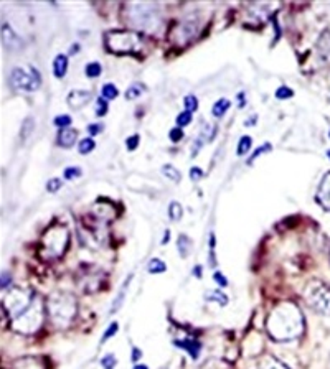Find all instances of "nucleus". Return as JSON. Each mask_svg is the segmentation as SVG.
Returning <instances> with one entry per match:
<instances>
[{
  "label": "nucleus",
  "instance_id": "nucleus-34",
  "mask_svg": "<svg viewBox=\"0 0 330 369\" xmlns=\"http://www.w3.org/2000/svg\"><path fill=\"white\" fill-rule=\"evenodd\" d=\"M192 119H193L192 112H188V111H183V112H180L178 116H177V126H178V127H185V126H188V124L192 122Z\"/></svg>",
  "mask_w": 330,
  "mask_h": 369
},
{
  "label": "nucleus",
  "instance_id": "nucleus-7",
  "mask_svg": "<svg viewBox=\"0 0 330 369\" xmlns=\"http://www.w3.org/2000/svg\"><path fill=\"white\" fill-rule=\"evenodd\" d=\"M8 84L15 91L33 93L42 84V76L33 66H15L8 74Z\"/></svg>",
  "mask_w": 330,
  "mask_h": 369
},
{
  "label": "nucleus",
  "instance_id": "nucleus-25",
  "mask_svg": "<svg viewBox=\"0 0 330 369\" xmlns=\"http://www.w3.org/2000/svg\"><path fill=\"white\" fill-rule=\"evenodd\" d=\"M169 216H170V219H172V221H180V219H182V216H183V208H182V204H180L178 201H172V203H170V206H169Z\"/></svg>",
  "mask_w": 330,
  "mask_h": 369
},
{
  "label": "nucleus",
  "instance_id": "nucleus-51",
  "mask_svg": "<svg viewBox=\"0 0 330 369\" xmlns=\"http://www.w3.org/2000/svg\"><path fill=\"white\" fill-rule=\"evenodd\" d=\"M169 236H170V231H165L164 239H162V244H167V242H169Z\"/></svg>",
  "mask_w": 330,
  "mask_h": 369
},
{
  "label": "nucleus",
  "instance_id": "nucleus-49",
  "mask_svg": "<svg viewBox=\"0 0 330 369\" xmlns=\"http://www.w3.org/2000/svg\"><path fill=\"white\" fill-rule=\"evenodd\" d=\"M238 99H239V107H243L244 104H246V94L239 93V94H238Z\"/></svg>",
  "mask_w": 330,
  "mask_h": 369
},
{
  "label": "nucleus",
  "instance_id": "nucleus-5",
  "mask_svg": "<svg viewBox=\"0 0 330 369\" xmlns=\"http://www.w3.org/2000/svg\"><path fill=\"white\" fill-rule=\"evenodd\" d=\"M104 43L111 53L126 54L136 53L141 49L142 38L134 30H111L104 35Z\"/></svg>",
  "mask_w": 330,
  "mask_h": 369
},
{
  "label": "nucleus",
  "instance_id": "nucleus-45",
  "mask_svg": "<svg viewBox=\"0 0 330 369\" xmlns=\"http://www.w3.org/2000/svg\"><path fill=\"white\" fill-rule=\"evenodd\" d=\"M213 281L217 282L220 287H227V286H228V281H227V277H224L222 272H215V274H213Z\"/></svg>",
  "mask_w": 330,
  "mask_h": 369
},
{
  "label": "nucleus",
  "instance_id": "nucleus-17",
  "mask_svg": "<svg viewBox=\"0 0 330 369\" xmlns=\"http://www.w3.org/2000/svg\"><path fill=\"white\" fill-rule=\"evenodd\" d=\"M258 369H289L283 361H279L278 358H274L271 355H266L263 358H259L258 361Z\"/></svg>",
  "mask_w": 330,
  "mask_h": 369
},
{
  "label": "nucleus",
  "instance_id": "nucleus-1",
  "mask_svg": "<svg viewBox=\"0 0 330 369\" xmlns=\"http://www.w3.org/2000/svg\"><path fill=\"white\" fill-rule=\"evenodd\" d=\"M306 330L304 315L296 303L281 302L273 308L266 320V332L274 341L297 340Z\"/></svg>",
  "mask_w": 330,
  "mask_h": 369
},
{
  "label": "nucleus",
  "instance_id": "nucleus-48",
  "mask_svg": "<svg viewBox=\"0 0 330 369\" xmlns=\"http://www.w3.org/2000/svg\"><path fill=\"white\" fill-rule=\"evenodd\" d=\"M141 356H142V351L139 350V348H132V361L137 363L141 360Z\"/></svg>",
  "mask_w": 330,
  "mask_h": 369
},
{
  "label": "nucleus",
  "instance_id": "nucleus-38",
  "mask_svg": "<svg viewBox=\"0 0 330 369\" xmlns=\"http://www.w3.org/2000/svg\"><path fill=\"white\" fill-rule=\"evenodd\" d=\"M139 142H141V137H139V134H134V136L126 139V147L129 151H136L139 147Z\"/></svg>",
  "mask_w": 330,
  "mask_h": 369
},
{
  "label": "nucleus",
  "instance_id": "nucleus-4",
  "mask_svg": "<svg viewBox=\"0 0 330 369\" xmlns=\"http://www.w3.org/2000/svg\"><path fill=\"white\" fill-rule=\"evenodd\" d=\"M45 313H47V305H43L42 298L35 297L32 305L10 322V328L20 333V335H33V333H37L42 328Z\"/></svg>",
  "mask_w": 330,
  "mask_h": 369
},
{
  "label": "nucleus",
  "instance_id": "nucleus-14",
  "mask_svg": "<svg viewBox=\"0 0 330 369\" xmlns=\"http://www.w3.org/2000/svg\"><path fill=\"white\" fill-rule=\"evenodd\" d=\"M175 346L177 348H182L188 353L190 356H192V360H197L200 356V351H202V345H200V341L193 340V338H185V340H177L175 341Z\"/></svg>",
  "mask_w": 330,
  "mask_h": 369
},
{
  "label": "nucleus",
  "instance_id": "nucleus-13",
  "mask_svg": "<svg viewBox=\"0 0 330 369\" xmlns=\"http://www.w3.org/2000/svg\"><path fill=\"white\" fill-rule=\"evenodd\" d=\"M316 198H317V201H319V204H321V206H324L326 209H330V172L322 178L321 187H319V189H317Z\"/></svg>",
  "mask_w": 330,
  "mask_h": 369
},
{
  "label": "nucleus",
  "instance_id": "nucleus-15",
  "mask_svg": "<svg viewBox=\"0 0 330 369\" xmlns=\"http://www.w3.org/2000/svg\"><path fill=\"white\" fill-rule=\"evenodd\" d=\"M2 40H4V47L7 49H18L20 48V38L17 37V33L10 28L8 23L2 25Z\"/></svg>",
  "mask_w": 330,
  "mask_h": 369
},
{
  "label": "nucleus",
  "instance_id": "nucleus-44",
  "mask_svg": "<svg viewBox=\"0 0 330 369\" xmlns=\"http://www.w3.org/2000/svg\"><path fill=\"white\" fill-rule=\"evenodd\" d=\"M203 177H205V173H203L202 168H198V167H193V168H190V178H192L193 182H198V180H202Z\"/></svg>",
  "mask_w": 330,
  "mask_h": 369
},
{
  "label": "nucleus",
  "instance_id": "nucleus-30",
  "mask_svg": "<svg viewBox=\"0 0 330 369\" xmlns=\"http://www.w3.org/2000/svg\"><path fill=\"white\" fill-rule=\"evenodd\" d=\"M101 94H103L101 98H104V99H106V101H108V99H116L119 91H118V88L114 86V84L108 83V84H104V86H103Z\"/></svg>",
  "mask_w": 330,
  "mask_h": 369
},
{
  "label": "nucleus",
  "instance_id": "nucleus-9",
  "mask_svg": "<svg viewBox=\"0 0 330 369\" xmlns=\"http://www.w3.org/2000/svg\"><path fill=\"white\" fill-rule=\"evenodd\" d=\"M35 297L37 295H35L33 292L23 291V288H13V291H8L7 295H5L2 308L13 320V318H17L20 313H23L30 305H32Z\"/></svg>",
  "mask_w": 330,
  "mask_h": 369
},
{
  "label": "nucleus",
  "instance_id": "nucleus-43",
  "mask_svg": "<svg viewBox=\"0 0 330 369\" xmlns=\"http://www.w3.org/2000/svg\"><path fill=\"white\" fill-rule=\"evenodd\" d=\"M182 139H183L182 127H175L170 131V141L172 142H178V141H182Z\"/></svg>",
  "mask_w": 330,
  "mask_h": 369
},
{
  "label": "nucleus",
  "instance_id": "nucleus-2",
  "mask_svg": "<svg viewBox=\"0 0 330 369\" xmlns=\"http://www.w3.org/2000/svg\"><path fill=\"white\" fill-rule=\"evenodd\" d=\"M124 18L134 30H141L146 33H157L162 27L161 7L157 4L139 2L127 4L124 7Z\"/></svg>",
  "mask_w": 330,
  "mask_h": 369
},
{
  "label": "nucleus",
  "instance_id": "nucleus-27",
  "mask_svg": "<svg viewBox=\"0 0 330 369\" xmlns=\"http://www.w3.org/2000/svg\"><path fill=\"white\" fill-rule=\"evenodd\" d=\"M251 144H253V141H251V137H249V136H243L241 139H239L238 151H237L238 156L241 157V156H244V153H248L249 151H251Z\"/></svg>",
  "mask_w": 330,
  "mask_h": 369
},
{
  "label": "nucleus",
  "instance_id": "nucleus-12",
  "mask_svg": "<svg viewBox=\"0 0 330 369\" xmlns=\"http://www.w3.org/2000/svg\"><path fill=\"white\" fill-rule=\"evenodd\" d=\"M89 101H91V93L81 91V89H78V91H72L68 96V104L72 109H81L86 106Z\"/></svg>",
  "mask_w": 330,
  "mask_h": 369
},
{
  "label": "nucleus",
  "instance_id": "nucleus-39",
  "mask_svg": "<svg viewBox=\"0 0 330 369\" xmlns=\"http://www.w3.org/2000/svg\"><path fill=\"white\" fill-rule=\"evenodd\" d=\"M116 356L114 355H106L101 360V366L104 368V369H114V366H116Z\"/></svg>",
  "mask_w": 330,
  "mask_h": 369
},
{
  "label": "nucleus",
  "instance_id": "nucleus-28",
  "mask_svg": "<svg viewBox=\"0 0 330 369\" xmlns=\"http://www.w3.org/2000/svg\"><path fill=\"white\" fill-rule=\"evenodd\" d=\"M84 73H86L88 78H98V76H101L103 66L99 63L93 62V63L86 64V68H84Z\"/></svg>",
  "mask_w": 330,
  "mask_h": 369
},
{
  "label": "nucleus",
  "instance_id": "nucleus-23",
  "mask_svg": "<svg viewBox=\"0 0 330 369\" xmlns=\"http://www.w3.org/2000/svg\"><path fill=\"white\" fill-rule=\"evenodd\" d=\"M131 279H132V276H129L127 281L123 283V288H121V291H119V295L116 297V300H114L111 310H109L111 313H116L119 308H121L123 302H124V295H126V291H127V286H129V283H131Z\"/></svg>",
  "mask_w": 330,
  "mask_h": 369
},
{
  "label": "nucleus",
  "instance_id": "nucleus-22",
  "mask_svg": "<svg viewBox=\"0 0 330 369\" xmlns=\"http://www.w3.org/2000/svg\"><path fill=\"white\" fill-rule=\"evenodd\" d=\"M177 247H178L180 256L185 259L188 256L190 249H192V241H190L188 236H185V234H180L178 239H177Z\"/></svg>",
  "mask_w": 330,
  "mask_h": 369
},
{
  "label": "nucleus",
  "instance_id": "nucleus-37",
  "mask_svg": "<svg viewBox=\"0 0 330 369\" xmlns=\"http://www.w3.org/2000/svg\"><path fill=\"white\" fill-rule=\"evenodd\" d=\"M62 187H63V182L59 180V178H52V180H48L47 183V192L57 193Z\"/></svg>",
  "mask_w": 330,
  "mask_h": 369
},
{
  "label": "nucleus",
  "instance_id": "nucleus-47",
  "mask_svg": "<svg viewBox=\"0 0 330 369\" xmlns=\"http://www.w3.org/2000/svg\"><path fill=\"white\" fill-rule=\"evenodd\" d=\"M10 283H12V277H10V274H2V291L10 287Z\"/></svg>",
  "mask_w": 330,
  "mask_h": 369
},
{
  "label": "nucleus",
  "instance_id": "nucleus-36",
  "mask_svg": "<svg viewBox=\"0 0 330 369\" xmlns=\"http://www.w3.org/2000/svg\"><path fill=\"white\" fill-rule=\"evenodd\" d=\"M108 112V101L104 98H98L96 101V116L103 117Z\"/></svg>",
  "mask_w": 330,
  "mask_h": 369
},
{
  "label": "nucleus",
  "instance_id": "nucleus-41",
  "mask_svg": "<svg viewBox=\"0 0 330 369\" xmlns=\"http://www.w3.org/2000/svg\"><path fill=\"white\" fill-rule=\"evenodd\" d=\"M118 328H119V325H118V323H116V322H113V323H111V325H109V327H108V330H106V333H104V335H103V343H104V341H108V340H109V338H111V336H114V335H116V333H118Z\"/></svg>",
  "mask_w": 330,
  "mask_h": 369
},
{
  "label": "nucleus",
  "instance_id": "nucleus-50",
  "mask_svg": "<svg viewBox=\"0 0 330 369\" xmlns=\"http://www.w3.org/2000/svg\"><path fill=\"white\" fill-rule=\"evenodd\" d=\"M256 119H258V116H253V117L249 119V121L246 122V126H254V124H256Z\"/></svg>",
  "mask_w": 330,
  "mask_h": 369
},
{
  "label": "nucleus",
  "instance_id": "nucleus-32",
  "mask_svg": "<svg viewBox=\"0 0 330 369\" xmlns=\"http://www.w3.org/2000/svg\"><path fill=\"white\" fill-rule=\"evenodd\" d=\"M142 91H144L142 84H132V86L126 91V99H127V101H132V99L141 96Z\"/></svg>",
  "mask_w": 330,
  "mask_h": 369
},
{
  "label": "nucleus",
  "instance_id": "nucleus-31",
  "mask_svg": "<svg viewBox=\"0 0 330 369\" xmlns=\"http://www.w3.org/2000/svg\"><path fill=\"white\" fill-rule=\"evenodd\" d=\"M271 151H273V146H271V144H264V146H261V147L256 148V151L253 152V156L249 157L248 163H249V165H253V163H254V160H256V158L261 157L263 153H268V152H271Z\"/></svg>",
  "mask_w": 330,
  "mask_h": 369
},
{
  "label": "nucleus",
  "instance_id": "nucleus-42",
  "mask_svg": "<svg viewBox=\"0 0 330 369\" xmlns=\"http://www.w3.org/2000/svg\"><path fill=\"white\" fill-rule=\"evenodd\" d=\"M294 96V93H292V89H289V88H286V86H281L276 91V98L278 99H289V98H292Z\"/></svg>",
  "mask_w": 330,
  "mask_h": 369
},
{
  "label": "nucleus",
  "instance_id": "nucleus-33",
  "mask_svg": "<svg viewBox=\"0 0 330 369\" xmlns=\"http://www.w3.org/2000/svg\"><path fill=\"white\" fill-rule=\"evenodd\" d=\"M63 175L67 180H74V178H79L83 175V170L79 167H68V168H64Z\"/></svg>",
  "mask_w": 330,
  "mask_h": 369
},
{
  "label": "nucleus",
  "instance_id": "nucleus-40",
  "mask_svg": "<svg viewBox=\"0 0 330 369\" xmlns=\"http://www.w3.org/2000/svg\"><path fill=\"white\" fill-rule=\"evenodd\" d=\"M69 124H72V117L67 116V114L55 117V126H57V127H68Z\"/></svg>",
  "mask_w": 330,
  "mask_h": 369
},
{
  "label": "nucleus",
  "instance_id": "nucleus-11",
  "mask_svg": "<svg viewBox=\"0 0 330 369\" xmlns=\"http://www.w3.org/2000/svg\"><path fill=\"white\" fill-rule=\"evenodd\" d=\"M8 369H47V363H45L43 358L25 356L15 360Z\"/></svg>",
  "mask_w": 330,
  "mask_h": 369
},
{
  "label": "nucleus",
  "instance_id": "nucleus-3",
  "mask_svg": "<svg viewBox=\"0 0 330 369\" xmlns=\"http://www.w3.org/2000/svg\"><path fill=\"white\" fill-rule=\"evenodd\" d=\"M78 313V302L73 293L53 292L47 298V315L55 328H68Z\"/></svg>",
  "mask_w": 330,
  "mask_h": 369
},
{
  "label": "nucleus",
  "instance_id": "nucleus-19",
  "mask_svg": "<svg viewBox=\"0 0 330 369\" xmlns=\"http://www.w3.org/2000/svg\"><path fill=\"white\" fill-rule=\"evenodd\" d=\"M317 48L324 59H330V32L329 30L321 35V38H319V42H317Z\"/></svg>",
  "mask_w": 330,
  "mask_h": 369
},
{
  "label": "nucleus",
  "instance_id": "nucleus-24",
  "mask_svg": "<svg viewBox=\"0 0 330 369\" xmlns=\"http://www.w3.org/2000/svg\"><path fill=\"white\" fill-rule=\"evenodd\" d=\"M167 271V264L161 259H151L147 264V272L149 274H162Z\"/></svg>",
  "mask_w": 330,
  "mask_h": 369
},
{
  "label": "nucleus",
  "instance_id": "nucleus-20",
  "mask_svg": "<svg viewBox=\"0 0 330 369\" xmlns=\"http://www.w3.org/2000/svg\"><path fill=\"white\" fill-rule=\"evenodd\" d=\"M232 107V102L228 101V99H224V98H222V99H218L217 102L213 104V109H212V114L217 119H220V117H223L224 114H227V111L228 109Z\"/></svg>",
  "mask_w": 330,
  "mask_h": 369
},
{
  "label": "nucleus",
  "instance_id": "nucleus-21",
  "mask_svg": "<svg viewBox=\"0 0 330 369\" xmlns=\"http://www.w3.org/2000/svg\"><path fill=\"white\" fill-rule=\"evenodd\" d=\"M205 300L217 302L218 305H222V307L228 305V297L224 295L222 291H208V293H205Z\"/></svg>",
  "mask_w": 330,
  "mask_h": 369
},
{
  "label": "nucleus",
  "instance_id": "nucleus-46",
  "mask_svg": "<svg viewBox=\"0 0 330 369\" xmlns=\"http://www.w3.org/2000/svg\"><path fill=\"white\" fill-rule=\"evenodd\" d=\"M101 131H103L101 124H89V126H88V132L91 134V136H98V134Z\"/></svg>",
  "mask_w": 330,
  "mask_h": 369
},
{
  "label": "nucleus",
  "instance_id": "nucleus-8",
  "mask_svg": "<svg viewBox=\"0 0 330 369\" xmlns=\"http://www.w3.org/2000/svg\"><path fill=\"white\" fill-rule=\"evenodd\" d=\"M307 305L314 310L322 313V315H330V286L326 282L314 281L307 286L306 293H304Z\"/></svg>",
  "mask_w": 330,
  "mask_h": 369
},
{
  "label": "nucleus",
  "instance_id": "nucleus-52",
  "mask_svg": "<svg viewBox=\"0 0 330 369\" xmlns=\"http://www.w3.org/2000/svg\"><path fill=\"white\" fill-rule=\"evenodd\" d=\"M134 369H149L146 365H136L134 366Z\"/></svg>",
  "mask_w": 330,
  "mask_h": 369
},
{
  "label": "nucleus",
  "instance_id": "nucleus-35",
  "mask_svg": "<svg viewBox=\"0 0 330 369\" xmlns=\"http://www.w3.org/2000/svg\"><path fill=\"white\" fill-rule=\"evenodd\" d=\"M185 107H187L188 112H195L198 109V99L193 96V94H188L187 98H185Z\"/></svg>",
  "mask_w": 330,
  "mask_h": 369
},
{
  "label": "nucleus",
  "instance_id": "nucleus-54",
  "mask_svg": "<svg viewBox=\"0 0 330 369\" xmlns=\"http://www.w3.org/2000/svg\"><path fill=\"white\" fill-rule=\"evenodd\" d=\"M329 156H330V152H329Z\"/></svg>",
  "mask_w": 330,
  "mask_h": 369
},
{
  "label": "nucleus",
  "instance_id": "nucleus-26",
  "mask_svg": "<svg viewBox=\"0 0 330 369\" xmlns=\"http://www.w3.org/2000/svg\"><path fill=\"white\" fill-rule=\"evenodd\" d=\"M162 173L167 178H170V180H172L173 183H178L180 180H182V175H180V172L173 165H164Z\"/></svg>",
  "mask_w": 330,
  "mask_h": 369
},
{
  "label": "nucleus",
  "instance_id": "nucleus-6",
  "mask_svg": "<svg viewBox=\"0 0 330 369\" xmlns=\"http://www.w3.org/2000/svg\"><path fill=\"white\" fill-rule=\"evenodd\" d=\"M69 242V231L68 228L59 226V224H55L50 229H47V233L43 234L42 238V256L47 259V261H52V259L62 257L64 251H67Z\"/></svg>",
  "mask_w": 330,
  "mask_h": 369
},
{
  "label": "nucleus",
  "instance_id": "nucleus-29",
  "mask_svg": "<svg viewBox=\"0 0 330 369\" xmlns=\"http://www.w3.org/2000/svg\"><path fill=\"white\" fill-rule=\"evenodd\" d=\"M94 147H96V144H94L91 137H88V139H83V141H79L78 151H79V153H81V156H86V153L94 151Z\"/></svg>",
  "mask_w": 330,
  "mask_h": 369
},
{
  "label": "nucleus",
  "instance_id": "nucleus-18",
  "mask_svg": "<svg viewBox=\"0 0 330 369\" xmlns=\"http://www.w3.org/2000/svg\"><path fill=\"white\" fill-rule=\"evenodd\" d=\"M68 71V58L67 54H58L53 62V74L57 78H63Z\"/></svg>",
  "mask_w": 330,
  "mask_h": 369
},
{
  "label": "nucleus",
  "instance_id": "nucleus-53",
  "mask_svg": "<svg viewBox=\"0 0 330 369\" xmlns=\"http://www.w3.org/2000/svg\"><path fill=\"white\" fill-rule=\"evenodd\" d=\"M193 274H195V276H197V277H200V266H198L197 269H195Z\"/></svg>",
  "mask_w": 330,
  "mask_h": 369
},
{
  "label": "nucleus",
  "instance_id": "nucleus-10",
  "mask_svg": "<svg viewBox=\"0 0 330 369\" xmlns=\"http://www.w3.org/2000/svg\"><path fill=\"white\" fill-rule=\"evenodd\" d=\"M197 33H198V22L192 17H187L185 20H182L172 32H170V42L177 45L188 43L190 40L195 38V35Z\"/></svg>",
  "mask_w": 330,
  "mask_h": 369
},
{
  "label": "nucleus",
  "instance_id": "nucleus-16",
  "mask_svg": "<svg viewBox=\"0 0 330 369\" xmlns=\"http://www.w3.org/2000/svg\"><path fill=\"white\" fill-rule=\"evenodd\" d=\"M76 139L78 132L74 131V129H63V131H59L58 134V146L63 148H69L76 142Z\"/></svg>",
  "mask_w": 330,
  "mask_h": 369
}]
</instances>
